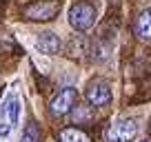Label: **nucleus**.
I'll use <instances>...</instances> for the list:
<instances>
[{
    "instance_id": "obj_1",
    "label": "nucleus",
    "mask_w": 151,
    "mask_h": 142,
    "mask_svg": "<svg viewBox=\"0 0 151 142\" xmlns=\"http://www.w3.org/2000/svg\"><path fill=\"white\" fill-rule=\"evenodd\" d=\"M60 11V2L58 0H36L31 5H27L22 9L24 18L36 20V22H47V20H53Z\"/></svg>"
},
{
    "instance_id": "obj_2",
    "label": "nucleus",
    "mask_w": 151,
    "mask_h": 142,
    "mask_svg": "<svg viewBox=\"0 0 151 142\" xmlns=\"http://www.w3.org/2000/svg\"><path fill=\"white\" fill-rule=\"evenodd\" d=\"M96 22V7L89 2H76L69 9V24L76 31H87Z\"/></svg>"
},
{
    "instance_id": "obj_3",
    "label": "nucleus",
    "mask_w": 151,
    "mask_h": 142,
    "mask_svg": "<svg viewBox=\"0 0 151 142\" xmlns=\"http://www.w3.org/2000/svg\"><path fill=\"white\" fill-rule=\"evenodd\" d=\"M138 133V124L136 120L131 118H124L118 120V122L109 124L107 129V142H131Z\"/></svg>"
},
{
    "instance_id": "obj_4",
    "label": "nucleus",
    "mask_w": 151,
    "mask_h": 142,
    "mask_svg": "<svg viewBox=\"0 0 151 142\" xmlns=\"http://www.w3.org/2000/svg\"><path fill=\"white\" fill-rule=\"evenodd\" d=\"M76 98H78V91H76L73 87H65L62 91H58V95H53L51 104H49L51 115H53V118L67 115V113L76 107Z\"/></svg>"
},
{
    "instance_id": "obj_5",
    "label": "nucleus",
    "mask_w": 151,
    "mask_h": 142,
    "mask_svg": "<svg viewBox=\"0 0 151 142\" xmlns=\"http://www.w3.org/2000/svg\"><path fill=\"white\" fill-rule=\"evenodd\" d=\"M85 95L93 107H104V104L111 102V87H109V82L104 78H93L87 85Z\"/></svg>"
},
{
    "instance_id": "obj_6",
    "label": "nucleus",
    "mask_w": 151,
    "mask_h": 142,
    "mask_svg": "<svg viewBox=\"0 0 151 142\" xmlns=\"http://www.w3.org/2000/svg\"><path fill=\"white\" fill-rule=\"evenodd\" d=\"M36 49L40 53H47V56H53V53L60 51V38L51 31H45L36 38Z\"/></svg>"
},
{
    "instance_id": "obj_7",
    "label": "nucleus",
    "mask_w": 151,
    "mask_h": 142,
    "mask_svg": "<svg viewBox=\"0 0 151 142\" xmlns=\"http://www.w3.org/2000/svg\"><path fill=\"white\" fill-rule=\"evenodd\" d=\"M133 29H136L138 40H142V42H149V40H151V7L145 9L136 18V27H133Z\"/></svg>"
},
{
    "instance_id": "obj_8",
    "label": "nucleus",
    "mask_w": 151,
    "mask_h": 142,
    "mask_svg": "<svg viewBox=\"0 0 151 142\" xmlns=\"http://www.w3.org/2000/svg\"><path fill=\"white\" fill-rule=\"evenodd\" d=\"M60 142H91V138L87 136L82 129H76V127H67L60 131Z\"/></svg>"
},
{
    "instance_id": "obj_9",
    "label": "nucleus",
    "mask_w": 151,
    "mask_h": 142,
    "mask_svg": "<svg viewBox=\"0 0 151 142\" xmlns=\"http://www.w3.org/2000/svg\"><path fill=\"white\" fill-rule=\"evenodd\" d=\"M71 118H73L76 124H89V122H93V111H91V107L76 104L71 109Z\"/></svg>"
},
{
    "instance_id": "obj_10",
    "label": "nucleus",
    "mask_w": 151,
    "mask_h": 142,
    "mask_svg": "<svg viewBox=\"0 0 151 142\" xmlns=\"http://www.w3.org/2000/svg\"><path fill=\"white\" fill-rule=\"evenodd\" d=\"M20 142H40V129H38V124L33 122V120H31V122H27Z\"/></svg>"
},
{
    "instance_id": "obj_11",
    "label": "nucleus",
    "mask_w": 151,
    "mask_h": 142,
    "mask_svg": "<svg viewBox=\"0 0 151 142\" xmlns=\"http://www.w3.org/2000/svg\"><path fill=\"white\" fill-rule=\"evenodd\" d=\"M7 113H9V124L14 127V124H18V118H20V102L16 98L9 100V104H7Z\"/></svg>"
},
{
    "instance_id": "obj_12",
    "label": "nucleus",
    "mask_w": 151,
    "mask_h": 142,
    "mask_svg": "<svg viewBox=\"0 0 151 142\" xmlns=\"http://www.w3.org/2000/svg\"><path fill=\"white\" fill-rule=\"evenodd\" d=\"M9 129H11V124L0 122V138H7V136H9Z\"/></svg>"
},
{
    "instance_id": "obj_13",
    "label": "nucleus",
    "mask_w": 151,
    "mask_h": 142,
    "mask_svg": "<svg viewBox=\"0 0 151 142\" xmlns=\"http://www.w3.org/2000/svg\"><path fill=\"white\" fill-rule=\"evenodd\" d=\"M142 142H151V140H142Z\"/></svg>"
},
{
    "instance_id": "obj_14",
    "label": "nucleus",
    "mask_w": 151,
    "mask_h": 142,
    "mask_svg": "<svg viewBox=\"0 0 151 142\" xmlns=\"http://www.w3.org/2000/svg\"><path fill=\"white\" fill-rule=\"evenodd\" d=\"M0 93H2V91H0Z\"/></svg>"
}]
</instances>
